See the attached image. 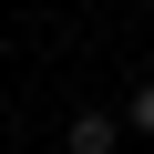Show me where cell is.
I'll list each match as a JSON object with an SVG mask.
<instances>
[{
    "instance_id": "obj_3",
    "label": "cell",
    "mask_w": 154,
    "mask_h": 154,
    "mask_svg": "<svg viewBox=\"0 0 154 154\" xmlns=\"http://www.w3.org/2000/svg\"><path fill=\"white\" fill-rule=\"evenodd\" d=\"M144 154H154V144H144Z\"/></svg>"
},
{
    "instance_id": "obj_2",
    "label": "cell",
    "mask_w": 154,
    "mask_h": 154,
    "mask_svg": "<svg viewBox=\"0 0 154 154\" xmlns=\"http://www.w3.org/2000/svg\"><path fill=\"white\" fill-rule=\"evenodd\" d=\"M123 123H134V134L154 144V82H134V93H123Z\"/></svg>"
},
{
    "instance_id": "obj_1",
    "label": "cell",
    "mask_w": 154,
    "mask_h": 154,
    "mask_svg": "<svg viewBox=\"0 0 154 154\" xmlns=\"http://www.w3.org/2000/svg\"><path fill=\"white\" fill-rule=\"evenodd\" d=\"M123 103H72L62 113V154H123Z\"/></svg>"
}]
</instances>
